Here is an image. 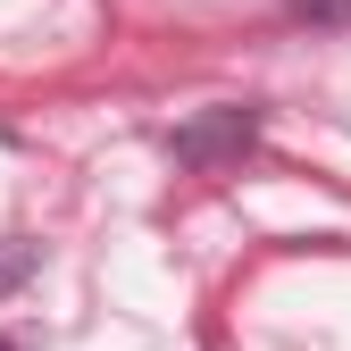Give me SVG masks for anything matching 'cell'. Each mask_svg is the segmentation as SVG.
<instances>
[{
    "mask_svg": "<svg viewBox=\"0 0 351 351\" xmlns=\"http://www.w3.org/2000/svg\"><path fill=\"white\" fill-rule=\"evenodd\" d=\"M251 134H259V117H251V109H226L217 125H193V134H176V151H184V159H217V151H243Z\"/></svg>",
    "mask_w": 351,
    "mask_h": 351,
    "instance_id": "6da1fadb",
    "label": "cell"
},
{
    "mask_svg": "<svg viewBox=\"0 0 351 351\" xmlns=\"http://www.w3.org/2000/svg\"><path fill=\"white\" fill-rule=\"evenodd\" d=\"M25 268H34V251H25V243H0V293H9Z\"/></svg>",
    "mask_w": 351,
    "mask_h": 351,
    "instance_id": "7a4b0ae2",
    "label": "cell"
},
{
    "mask_svg": "<svg viewBox=\"0 0 351 351\" xmlns=\"http://www.w3.org/2000/svg\"><path fill=\"white\" fill-rule=\"evenodd\" d=\"M0 351H25V343H17V335H0Z\"/></svg>",
    "mask_w": 351,
    "mask_h": 351,
    "instance_id": "3957f363",
    "label": "cell"
}]
</instances>
